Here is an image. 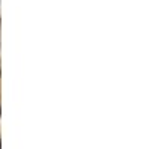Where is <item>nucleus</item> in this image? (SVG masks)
<instances>
[{"mask_svg":"<svg viewBox=\"0 0 151 149\" xmlns=\"http://www.w3.org/2000/svg\"><path fill=\"white\" fill-rule=\"evenodd\" d=\"M0 146H2V142H0Z\"/></svg>","mask_w":151,"mask_h":149,"instance_id":"nucleus-1","label":"nucleus"}]
</instances>
